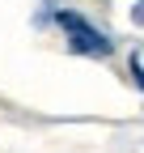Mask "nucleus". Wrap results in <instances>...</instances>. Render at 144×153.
Returning a JSON list of instances; mask_svg holds the SVG:
<instances>
[{
    "label": "nucleus",
    "mask_w": 144,
    "mask_h": 153,
    "mask_svg": "<svg viewBox=\"0 0 144 153\" xmlns=\"http://www.w3.org/2000/svg\"><path fill=\"white\" fill-rule=\"evenodd\" d=\"M55 22H60V30L68 34V47L76 51V55H93V60H106L115 47H110V38H106L98 26H89L81 13H68V9H60L55 13Z\"/></svg>",
    "instance_id": "nucleus-1"
}]
</instances>
